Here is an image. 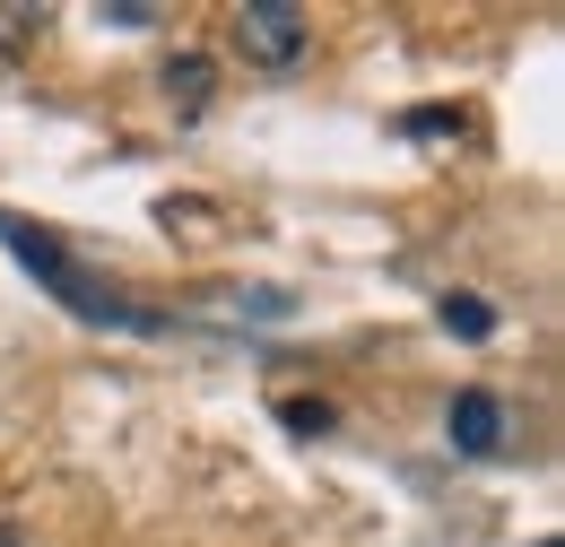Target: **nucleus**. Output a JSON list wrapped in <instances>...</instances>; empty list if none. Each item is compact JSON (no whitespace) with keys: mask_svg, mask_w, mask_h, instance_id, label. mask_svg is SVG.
Instances as JSON below:
<instances>
[{"mask_svg":"<svg viewBox=\"0 0 565 547\" xmlns=\"http://www.w3.org/2000/svg\"><path fill=\"white\" fill-rule=\"evenodd\" d=\"M444 426H452V452H504V400L479 392V383L452 392V417H444Z\"/></svg>","mask_w":565,"mask_h":547,"instance_id":"7ed1b4c3","label":"nucleus"},{"mask_svg":"<svg viewBox=\"0 0 565 547\" xmlns=\"http://www.w3.org/2000/svg\"><path fill=\"white\" fill-rule=\"evenodd\" d=\"M210 96H217V69L201 62V53H174V62H166V105H174L183 122L210 114Z\"/></svg>","mask_w":565,"mask_h":547,"instance_id":"20e7f679","label":"nucleus"},{"mask_svg":"<svg viewBox=\"0 0 565 547\" xmlns=\"http://www.w3.org/2000/svg\"><path fill=\"white\" fill-rule=\"evenodd\" d=\"M452 131H461L452 114H409V139H452Z\"/></svg>","mask_w":565,"mask_h":547,"instance_id":"0eeeda50","label":"nucleus"},{"mask_svg":"<svg viewBox=\"0 0 565 547\" xmlns=\"http://www.w3.org/2000/svg\"><path fill=\"white\" fill-rule=\"evenodd\" d=\"M279 417L296 426V435H322V426H331V409H322V400H279Z\"/></svg>","mask_w":565,"mask_h":547,"instance_id":"423d86ee","label":"nucleus"},{"mask_svg":"<svg viewBox=\"0 0 565 547\" xmlns=\"http://www.w3.org/2000/svg\"><path fill=\"white\" fill-rule=\"evenodd\" d=\"M226 44L253 69H296L313 53V18H305L296 0H244V9L226 18Z\"/></svg>","mask_w":565,"mask_h":547,"instance_id":"f03ea898","label":"nucleus"},{"mask_svg":"<svg viewBox=\"0 0 565 547\" xmlns=\"http://www.w3.org/2000/svg\"><path fill=\"white\" fill-rule=\"evenodd\" d=\"M540 547H557V539H540Z\"/></svg>","mask_w":565,"mask_h":547,"instance_id":"1a4fd4ad","label":"nucleus"},{"mask_svg":"<svg viewBox=\"0 0 565 547\" xmlns=\"http://www.w3.org/2000/svg\"><path fill=\"white\" fill-rule=\"evenodd\" d=\"M0 547H18V530H9V522H0Z\"/></svg>","mask_w":565,"mask_h":547,"instance_id":"6e6552de","label":"nucleus"},{"mask_svg":"<svg viewBox=\"0 0 565 547\" xmlns=\"http://www.w3.org/2000/svg\"><path fill=\"white\" fill-rule=\"evenodd\" d=\"M0 244H9V253H18L26 270L44 278V287H53L62 304H71L78 322H114V331H148V313H140V304H122V296H114L105 278H87V270H78L71 253L53 244V226H26V217H9V208H0Z\"/></svg>","mask_w":565,"mask_h":547,"instance_id":"f257e3e1","label":"nucleus"},{"mask_svg":"<svg viewBox=\"0 0 565 547\" xmlns=\"http://www.w3.org/2000/svg\"><path fill=\"white\" fill-rule=\"evenodd\" d=\"M444 331L488 340V331H495V304H488V296H444Z\"/></svg>","mask_w":565,"mask_h":547,"instance_id":"39448f33","label":"nucleus"}]
</instances>
